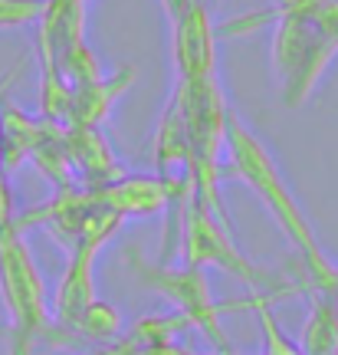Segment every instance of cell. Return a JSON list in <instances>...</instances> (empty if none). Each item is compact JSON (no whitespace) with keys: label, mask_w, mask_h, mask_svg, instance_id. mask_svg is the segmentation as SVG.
<instances>
[{"label":"cell","mask_w":338,"mask_h":355,"mask_svg":"<svg viewBox=\"0 0 338 355\" xmlns=\"http://www.w3.org/2000/svg\"><path fill=\"white\" fill-rule=\"evenodd\" d=\"M224 171L243 181L247 188L260 198V204L266 207V214L276 220V227L286 234V241L292 243V250L299 254L309 290H338V266L328 260V254L322 250V243L315 237L312 220L302 211L296 191L289 188L283 168L276 162V155L269 152L256 132H253L243 119L237 115V109H230L226 115V162Z\"/></svg>","instance_id":"obj_1"},{"label":"cell","mask_w":338,"mask_h":355,"mask_svg":"<svg viewBox=\"0 0 338 355\" xmlns=\"http://www.w3.org/2000/svg\"><path fill=\"white\" fill-rule=\"evenodd\" d=\"M335 355H338V352H335Z\"/></svg>","instance_id":"obj_24"},{"label":"cell","mask_w":338,"mask_h":355,"mask_svg":"<svg viewBox=\"0 0 338 355\" xmlns=\"http://www.w3.org/2000/svg\"><path fill=\"white\" fill-rule=\"evenodd\" d=\"M0 303L7 316V355H33L50 329V300L33 250L17 224L0 227Z\"/></svg>","instance_id":"obj_4"},{"label":"cell","mask_w":338,"mask_h":355,"mask_svg":"<svg viewBox=\"0 0 338 355\" xmlns=\"http://www.w3.org/2000/svg\"><path fill=\"white\" fill-rule=\"evenodd\" d=\"M335 296H338V290H335Z\"/></svg>","instance_id":"obj_22"},{"label":"cell","mask_w":338,"mask_h":355,"mask_svg":"<svg viewBox=\"0 0 338 355\" xmlns=\"http://www.w3.org/2000/svg\"><path fill=\"white\" fill-rule=\"evenodd\" d=\"M39 13H43V0H0V30L37 26Z\"/></svg>","instance_id":"obj_18"},{"label":"cell","mask_w":338,"mask_h":355,"mask_svg":"<svg viewBox=\"0 0 338 355\" xmlns=\"http://www.w3.org/2000/svg\"><path fill=\"white\" fill-rule=\"evenodd\" d=\"M184 135H188L190 155V181H194V198L204 201L213 214L230 220L224 207V162H226V115L230 102L224 96L220 76L211 79H175L171 89Z\"/></svg>","instance_id":"obj_3"},{"label":"cell","mask_w":338,"mask_h":355,"mask_svg":"<svg viewBox=\"0 0 338 355\" xmlns=\"http://www.w3.org/2000/svg\"><path fill=\"white\" fill-rule=\"evenodd\" d=\"M322 0H273L269 10L240 13L230 24L217 26V37H247L260 26L273 24L269 60L279 83V102L286 109H299L309 102L326 69L338 56V40L328 37L315 20Z\"/></svg>","instance_id":"obj_2"},{"label":"cell","mask_w":338,"mask_h":355,"mask_svg":"<svg viewBox=\"0 0 338 355\" xmlns=\"http://www.w3.org/2000/svg\"><path fill=\"white\" fill-rule=\"evenodd\" d=\"M194 0H161V7H164V13H168V20H175L181 10H188Z\"/></svg>","instance_id":"obj_20"},{"label":"cell","mask_w":338,"mask_h":355,"mask_svg":"<svg viewBox=\"0 0 338 355\" xmlns=\"http://www.w3.org/2000/svg\"><path fill=\"white\" fill-rule=\"evenodd\" d=\"M138 83V66H122L112 76H102L99 83H89L82 89H73V102H69V119L66 125L75 128H102L109 122L112 109L128 89Z\"/></svg>","instance_id":"obj_11"},{"label":"cell","mask_w":338,"mask_h":355,"mask_svg":"<svg viewBox=\"0 0 338 355\" xmlns=\"http://www.w3.org/2000/svg\"><path fill=\"white\" fill-rule=\"evenodd\" d=\"M86 3H89V0H86Z\"/></svg>","instance_id":"obj_23"},{"label":"cell","mask_w":338,"mask_h":355,"mask_svg":"<svg viewBox=\"0 0 338 355\" xmlns=\"http://www.w3.org/2000/svg\"><path fill=\"white\" fill-rule=\"evenodd\" d=\"M207 3H211V7H213V3H217V0H207Z\"/></svg>","instance_id":"obj_21"},{"label":"cell","mask_w":338,"mask_h":355,"mask_svg":"<svg viewBox=\"0 0 338 355\" xmlns=\"http://www.w3.org/2000/svg\"><path fill=\"white\" fill-rule=\"evenodd\" d=\"M125 260H128V270L135 273V279L145 290L158 293L161 300H168V303L175 306V313H181L194 329H201L220 352H230L224 322H220V303L213 300L211 279H207L204 270L188 266V263L177 266L171 260L151 263L138 247H128Z\"/></svg>","instance_id":"obj_6"},{"label":"cell","mask_w":338,"mask_h":355,"mask_svg":"<svg viewBox=\"0 0 338 355\" xmlns=\"http://www.w3.org/2000/svg\"><path fill=\"white\" fill-rule=\"evenodd\" d=\"M122 217L112 214L105 224L86 234L82 241L66 250V270L60 283H56V293H53V303H50V319H56L63 329H73L75 319L86 313L89 303H96V260L99 254L115 241V234L122 230Z\"/></svg>","instance_id":"obj_7"},{"label":"cell","mask_w":338,"mask_h":355,"mask_svg":"<svg viewBox=\"0 0 338 355\" xmlns=\"http://www.w3.org/2000/svg\"><path fill=\"white\" fill-rule=\"evenodd\" d=\"M3 141H0V168L3 171H13L30 162V155L37 148L39 132H43V119L30 115L26 109H20L17 102L7 96L3 99Z\"/></svg>","instance_id":"obj_14"},{"label":"cell","mask_w":338,"mask_h":355,"mask_svg":"<svg viewBox=\"0 0 338 355\" xmlns=\"http://www.w3.org/2000/svg\"><path fill=\"white\" fill-rule=\"evenodd\" d=\"M273 296H253L250 300V306L260 316V329H263V355H305L292 339H286V332L273 313Z\"/></svg>","instance_id":"obj_17"},{"label":"cell","mask_w":338,"mask_h":355,"mask_svg":"<svg viewBox=\"0 0 338 355\" xmlns=\"http://www.w3.org/2000/svg\"><path fill=\"white\" fill-rule=\"evenodd\" d=\"M17 69H20V63H17L7 76L0 79V115H3V99L10 96V86H13V79H17ZM0 141H3V122H0Z\"/></svg>","instance_id":"obj_19"},{"label":"cell","mask_w":338,"mask_h":355,"mask_svg":"<svg viewBox=\"0 0 338 355\" xmlns=\"http://www.w3.org/2000/svg\"><path fill=\"white\" fill-rule=\"evenodd\" d=\"M151 162H154V175L161 178H190V155H188V135H184V122L177 112L175 99H168L154 139H151Z\"/></svg>","instance_id":"obj_12"},{"label":"cell","mask_w":338,"mask_h":355,"mask_svg":"<svg viewBox=\"0 0 338 355\" xmlns=\"http://www.w3.org/2000/svg\"><path fill=\"white\" fill-rule=\"evenodd\" d=\"M309 316L302 322L299 349L305 355H335L338 352V296L326 290H305Z\"/></svg>","instance_id":"obj_13"},{"label":"cell","mask_w":338,"mask_h":355,"mask_svg":"<svg viewBox=\"0 0 338 355\" xmlns=\"http://www.w3.org/2000/svg\"><path fill=\"white\" fill-rule=\"evenodd\" d=\"M122 329H125V319H122V313H118V306L105 303V300H96V303L86 306V313L75 319V326L69 332L82 336V339H89V343L109 345L122 336Z\"/></svg>","instance_id":"obj_16"},{"label":"cell","mask_w":338,"mask_h":355,"mask_svg":"<svg viewBox=\"0 0 338 355\" xmlns=\"http://www.w3.org/2000/svg\"><path fill=\"white\" fill-rule=\"evenodd\" d=\"M181 178H161V175H122L112 184L96 188V201L118 214L122 220L128 217H154L168 214L171 194Z\"/></svg>","instance_id":"obj_9"},{"label":"cell","mask_w":338,"mask_h":355,"mask_svg":"<svg viewBox=\"0 0 338 355\" xmlns=\"http://www.w3.org/2000/svg\"><path fill=\"white\" fill-rule=\"evenodd\" d=\"M177 254L188 266L207 270L217 266L230 277H237L240 283H247L256 296H289L296 290V279H286L283 273H276L273 266H260L256 260L243 254L230 234V220L220 214H213L211 207L197 198H190L188 211L181 217V237H177Z\"/></svg>","instance_id":"obj_5"},{"label":"cell","mask_w":338,"mask_h":355,"mask_svg":"<svg viewBox=\"0 0 338 355\" xmlns=\"http://www.w3.org/2000/svg\"><path fill=\"white\" fill-rule=\"evenodd\" d=\"M56 69L69 89H82L89 83H99L105 73H102V60L99 53L89 46V40H79L73 46L56 53Z\"/></svg>","instance_id":"obj_15"},{"label":"cell","mask_w":338,"mask_h":355,"mask_svg":"<svg viewBox=\"0 0 338 355\" xmlns=\"http://www.w3.org/2000/svg\"><path fill=\"white\" fill-rule=\"evenodd\" d=\"M217 24L211 17L207 0H194L188 10H181L171 20V60H175V79H211L220 69L217 53Z\"/></svg>","instance_id":"obj_8"},{"label":"cell","mask_w":338,"mask_h":355,"mask_svg":"<svg viewBox=\"0 0 338 355\" xmlns=\"http://www.w3.org/2000/svg\"><path fill=\"white\" fill-rule=\"evenodd\" d=\"M66 158H69V168H73V178L82 181L79 188L89 191L112 184L115 178L125 175V165L112 152V145H109L102 128L66 125Z\"/></svg>","instance_id":"obj_10"}]
</instances>
